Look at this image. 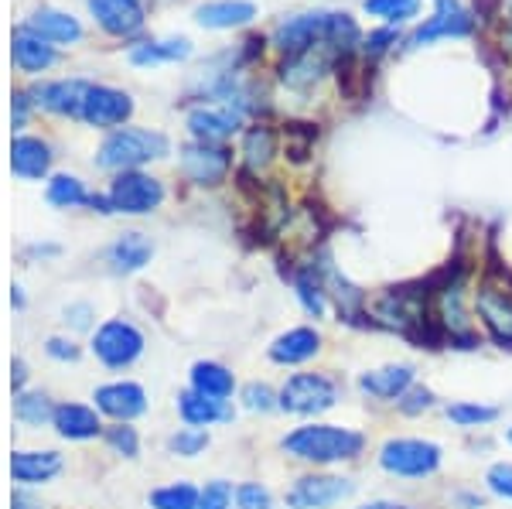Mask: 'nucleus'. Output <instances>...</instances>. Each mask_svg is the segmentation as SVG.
I'll return each mask as SVG.
<instances>
[{"mask_svg": "<svg viewBox=\"0 0 512 509\" xmlns=\"http://www.w3.org/2000/svg\"><path fill=\"white\" fill-rule=\"evenodd\" d=\"M321 69H325V59H315V48L311 52H301V55H291V59L284 62V82L294 89H304L311 86V82H318Z\"/></svg>", "mask_w": 512, "mask_h": 509, "instance_id": "obj_32", "label": "nucleus"}, {"mask_svg": "<svg viewBox=\"0 0 512 509\" xmlns=\"http://www.w3.org/2000/svg\"><path fill=\"white\" fill-rule=\"evenodd\" d=\"M239 123H243V117H239V110H233V106H198V110L188 113V127H192V134L205 144L233 137L239 130Z\"/></svg>", "mask_w": 512, "mask_h": 509, "instance_id": "obj_15", "label": "nucleus"}, {"mask_svg": "<svg viewBox=\"0 0 512 509\" xmlns=\"http://www.w3.org/2000/svg\"><path fill=\"white\" fill-rule=\"evenodd\" d=\"M103 438H106V445L117 451V455H123V458H137L140 438H137V431L130 428V424H113V428H106V431H103Z\"/></svg>", "mask_w": 512, "mask_h": 509, "instance_id": "obj_40", "label": "nucleus"}, {"mask_svg": "<svg viewBox=\"0 0 512 509\" xmlns=\"http://www.w3.org/2000/svg\"><path fill=\"white\" fill-rule=\"evenodd\" d=\"M239 400H243V407L250 410V414H270V410H280V393L274 387H267V383H246L243 393H239Z\"/></svg>", "mask_w": 512, "mask_h": 509, "instance_id": "obj_37", "label": "nucleus"}, {"mask_svg": "<svg viewBox=\"0 0 512 509\" xmlns=\"http://www.w3.org/2000/svg\"><path fill=\"white\" fill-rule=\"evenodd\" d=\"M134 113V103H130L127 93L110 86H89L86 106H82V120L93 123V127H120V123L130 120Z\"/></svg>", "mask_w": 512, "mask_h": 509, "instance_id": "obj_13", "label": "nucleus"}, {"mask_svg": "<svg viewBox=\"0 0 512 509\" xmlns=\"http://www.w3.org/2000/svg\"><path fill=\"white\" fill-rule=\"evenodd\" d=\"M280 393V410L294 417H321L338 407L342 383L328 373H291Z\"/></svg>", "mask_w": 512, "mask_h": 509, "instance_id": "obj_2", "label": "nucleus"}, {"mask_svg": "<svg viewBox=\"0 0 512 509\" xmlns=\"http://www.w3.org/2000/svg\"><path fill=\"white\" fill-rule=\"evenodd\" d=\"M93 400H96L99 414L113 417L117 424H130L134 417L147 414V393L140 383H130V380H117V383H106V387H96Z\"/></svg>", "mask_w": 512, "mask_h": 509, "instance_id": "obj_10", "label": "nucleus"}, {"mask_svg": "<svg viewBox=\"0 0 512 509\" xmlns=\"http://www.w3.org/2000/svg\"><path fill=\"white\" fill-rule=\"evenodd\" d=\"M45 352L52 359H59V363H76V359H79V346L72 339H48Z\"/></svg>", "mask_w": 512, "mask_h": 509, "instance_id": "obj_44", "label": "nucleus"}, {"mask_svg": "<svg viewBox=\"0 0 512 509\" xmlns=\"http://www.w3.org/2000/svg\"><path fill=\"white\" fill-rule=\"evenodd\" d=\"M198 492L192 482H171L151 492V509H198Z\"/></svg>", "mask_w": 512, "mask_h": 509, "instance_id": "obj_34", "label": "nucleus"}, {"mask_svg": "<svg viewBox=\"0 0 512 509\" xmlns=\"http://www.w3.org/2000/svg\"><path fill=\"white\" fill-rule=\"evenodd\" d=\"M294 287H297V301H301V308L308 311L311 318H325L328 315V291H325V284L315 277V270H304V274H297Z\"/></svg>", "mask_w": 512, "mask_h": 509, "instance_id": "obj_30", "label": "nucleus"}, {"mask_svg": "<svg viewBox=\"0 0 512 509\" xmlns=\"http://www.w3.org/2000/svg\"><path fill=\"white\" fill-rule=\"evenodd\" d=\"M475 315L489 339L499 349H512V291L495 284H482L475 291Z\"/></svg>", "mask_w": 512, "mask_h": 509, "instance_id": "obj_8", "label": "nucleus"}, {"mask_svg": "<svg viewBox=\"0 0 512 509\" xmlns=\"http://www.w3.org/2000/svg\"><path fill=\"white\" fill-rule=\"evenodd\" d=\"M24 110H28V100L18 93V96H14V127H21V123H24Z\"/></svg>", "mask_w": 512, "mask_h": 509, "instance_id": "obj_49", "label": "nucleus"}, {"mask_svg": "<svg viewBox=\"0 0 512 509\" xmlns=\"http://www.w3.org/2000/svg\"><path fill=\"white\" fill-rule=\"evenodd\" d=\"M444 462V448L427 438H390L379 448V469L393 479H431Z\"/></svg>", "mask_w": 512, "mask_h": 509, "instance_id": "obj_4", "label": "nucleus"}, {"mask_svg": "<svg viewBox=\"0 0 512 509\" xmlns=\"http://www.w3.org/2000/svg\"><path fill=\"white\" fill-rule=\"evenodd\" d=\"M62 472L59 451H14L11 455V475L21 486H41L52 482Z\"/></svg>", "mask_w": 512, "mask_h": 509, "instance_id": "obj_17", "label": "nucleus"}, {"mask_svg": "<svg viewBox=\"0 0 512 509\" xmlns=\"http://www.w3.org/2000/svg\"><path fill=\"white\" fill-rule=\"evenodd\" d=\"M195 18L202 28H239L256 18V4L250 0H212L195 11Z\"/></svg>", "mask_w": 512, "mask_h": 509, "instance_id": "obj_24", "label": "nucleus"}, {"mask_svg": "<svg viewBox=\"0 0 512 509\" xmlns=\"http://www.w3.org/2000/svg\"><path fill=\"white\" fill-rule=\"evenodd\" d=\"M154 257V246L144 233H123L117 243L106 250V260L117 274H134V270L147 267Z\"/></svg>", "mask_w": 512, "mask_h": 509, "instance_id": "obj_21", "label": "nucleus"}, {"mask_svg": "<svg viewBox=\"0 0 512 509\" xmlns=\"http://www.w3.org/2000/svg\"><path fill=\"white\" fill-rule=\"evenodd\" d=\"M328 28H332V14H301L280 24L274 38L287 55H301L311 52L315 41H328Z\"/></svg>", "mask_w": 512, "mask_h": 509, "instance_id": "obj_14", "label": "nucleus"}, {"mask_svg": "<svg viewBox=\"0 0 512 509\" xmlns=\"http://www.w3.org/2000/svg\"><path fill=\"white\" fill-rule=\"evenodd\" d=\"M352 496H355V482L349 475L315 472V475H301V479L287 489L284 503L287 509H335Z\"/></svg>", "mask_w": 512, "mask_h": 509, "instance_id": "obj_5", "label": "nucleus"}, {"mask_svg": "<svg viewBox=\"0 0 512 509\" xmlns=\"http://www.w3.org/2000/svg\"><path fill=\"white\" fill-rule=\"evenodd\" d=\"M437 7H441V11H437L434 18L410 38L414 45H424V41H434V38H448V35L461 38L472 31V21H468V14L458 7V0H437Z\"/></svg>", "mask_w": 512, "mask_h": 509, "instance_id": "obj_20", "label": "nucleus"}, {"mask_svg": "<svg viewBox=\"0 0 512 509\" xmlns=\"http://www.w3.org/2000/svg\"><path fill=\"white\" fill-rule=\"evenodd\" d=\"M192 390L202 393V397H212V400H229L236 390V376H233V369L205 359V363L192 366Z\"/></svg>", "mask_w": 512, "mask_h": 509, "instance_id": "obj_26", "label": "nucleus"}, {"mask_svg": "<svg viewBox=\"0 0 512 509\" xmlns=\"http://www.w3.org/2000/svg\"><path fill=\"white\" fill-rule=\"evenodd\" d=\"M181 171H185L188 182L195 185H219L229 175V151L216 144H188L181 151Z\"/></svg>", "mask_w": 512, "mask_h": 509, "instance_id": "obj_12", "label": "nucleus"}, {"mask_svg": "<svg viewBox=\"0 0 512 509\" xmlns=\"http://www.w3.org/2000/svg\"><path fill=\"white\" fill-rule=\"evenodd\" d=\"M14 417H18L21 424H28V428H41V424H48L55 417V407L45 393H18V400H14Z\"/></svg>", "mask_w": 512, "mask_h": 509, "instance_id": "obj_33", "label": "nucleus"}, {"mask_svg": "<svg viewBox=\"0 0 512 509\" xmlns=\"http://www.w3.org/2000/svg\"><path fill=\"white\" fill-rule=\"evenodd\" d=\"M359 509H414V506L396 503V499H373V503H362Z\"/></svg>", "mask_w": 512, "mask_h": 509, "instance_id": "obj_48", "label": "nucleus"}, {"mask_svg": "<svg viewBox=\"0 0 512 509\" xmlns=\"http://www.w3.org/2000/svg\"><path fill=\"white\" fill-rule=\"evenodd\" d=\"M89 11L110 35H134L144 28V7L140 0H89Z\"/></svg>", "mask_w": 512, "mask_h": 509, "instance_id": "obj_16", "label": "nucleus"}, {"mask_svg": "<svg viewBox=\"0 0 512 509\" xmlns=\"http://www.w3.org/2000/svg\"><path fill=\"white\" fill-rule=\"evenodd\" d=\"M11 52H14L18 69H24V72H45L48 65L55 62V48L41 35H35L31 28H21L18 35H14Z\"/></svg>", "mask_w": 512, "mask_h": 509, "instance_id": "obj_25", "label": "nucleus"}, {"mask_svg": "<svg viewBox=\"0 0 512 509\" xmlns=\"http://www.w3.org/2000/svg\"><path fill=\"white\" fill-rule=\"evenodd\" d=\"M192 52L185 38L178 41H147V45H137L130 52V62L134 65H158V62H175V59H185Z\"/></svg>", "mask_w": 512, "mask_h": 509, "instance_id": "obj_29", "label": "nucleus"}, {"mask_svg": "<svg viewBox=\"0 0 512 509\" xmlns=\"http://www.w3.org/2000/svg\"><path fill=\"white\" fill-rule=\"evenodd\" d=\"M14 376H11V383H14V390H21L24 387V376H28V369H24V363H21V359H14Z\"/></svg>", "mask_w": 512, "mask_h": 509, "instance_id": "obj_50", "label": "nucleus"}, {"mask_svg": "<svg viewBox=\"0 0 512 509\" xmlns=\"http://www.w3.org/2000/svg\"><path fill=\"white\" fill-rule=\"evenodd\" d=\"M93 356L106 369H127L144 356V335H140L137 325L123 322V318H110V322L96 328Z\"/></svg>", "mask_w": 512, "mask_h": 509, "instance_id": "obj_6", "label": "nucleus"}, {"mask_svg": "<svg viewBox=\"0 0 512 509\" xmlns=\"http://www.w3.org/2000/svg\"><path fill=\"white\" fill-rule=\"evenodd\" d=\"M52 424H55V431H59V438L65 441H93L103 434L99 414L86 404H59L55 407Z\"/></svg>", "mask_w": 512, "mask_h": 509, "instance_id": "obj_18", "label": "nucleus"}, {"mask_svg": "<svg viewBox=\"0 0 512 509\" xmlns=\"http://www.w3.org/2000/svg\"><path fill=\"white\" fill-rule=\"evenodd\" d=\"M14 509H31L28 503H21V499H18V503H14Z\"/></svg>", "mask_w": 512, "mask_h": 509, "instance_id": "obj_52", "label": "nucleus"}, {"mask_svg": "<svg viewBox=\"0 0 512 509\" xmlns=\"http://www.w3.org/2000/svg\"><path fill=\"white\" fill-rule=\"evenodd\" d=\"M280 448L291 458L304 465H318V469H328V465H342V462H355V458L366 451V434L345 428V424H325V421H311L294 428L291 434L280 438Z\"/></svg>", "mask_w": 512, "mask_h": 509, "instance_id": "obj_1", "label": "nucleus"}, {"mask_svg": "<svg viewBox=\"0 0 512 509\" xmlns=\"http://www.w3.org/2000/svg\"><path fill=\"white\" fill-rule=\"evenodd\" d=\"M485 486H489L492 496H499V499H506V503H512V462L489 465V472H485Z\"/></svg>", "mask_w": 512, "mask_h": 509, "instance_id": "obj_42", "label": "nucleus"}, {"mask_svg": "<svg viewBox=\"0 0 512 509\" xmlns=\"http://www.w3.org/2000/svg\"><path fill=\"white\" fill-rule=\"evenodd\" d=\"M448 421L458 424V428H489V424L499 421V407L492 404H482V400H458V404H448Z\"/></svg>", "mask_w": 512, "mask_h": 509, "instance_id": "obj_28", "label": "nucleus"}, {"mask_svg": "<svg viewBox=\"0 0 512 509\" xmlns=\"http://www.w3.org/2000/svg\"><path fill=\"white\" fill-rule=\"evenodd\" d=\"M366 11L386 21H407L420 11V0H366Z\"/></svg>", "mask_w": 512, "mask_h": 509, "instance_id": "obj_38", "label": "nucleus"}, {"mask_svg": "<svg viewBox=\"0 0 512 509\" xmlns=\"http://www.w3.org/2000/svg\"><path fill=\"white\" fill-rule=\"evenodd\" d=\"M164 202V188L158 178L144 171H120L117 182L110 185V205L123 216H147Z\"/></svg>", "mask_w": 512, "mask_h": 509, "instance_id": "obj_7", "label": "nucleus"}, {"mask_svg": "<svg viewBox=\"0 0 512 509\" xmlns=\"http://www.w3.org/2000/svg\"><path fill=\"white\" fill-rule=\"evenodd\" d=\"M417 387V369L410 363H390L359 373V390L369 400H383V404H400L403 393Z\"/></svg>", "mask_w": 512, "mask_h": 509, "instance_id": "obj_9", "label": "nucleus"}, {"mask_svg": "<svg viewBox=\"0 0 512 509\" xmlns=\"http://www.w3.org/2000/svg\"><path fill=\"white\" fill-rule=\"evenodd\" d=\"M236 506L239 509H274V496L263 482H243L236 489Z\"/></svg>", "mask_w": 512, "mask_h": 509, "instance_id": "obj_41", "label": "nucleus"}, {"mask_svg": "<svg viewBox=\"0 0 512 509\" xmlns=\"http://www.w3.org/2000/svg\"><path fill=\"white\" fill-rule=\"evenodd\" d=\"M321 346H325V339H321V332L315 325H297V328H287L284 335H277V339L270 342L267 356H270V363H277V366H304L318 356Z\"/></svg>", "mask_w": 512, "mask_h": 509, "instance_id": "obj_11", "label": "nucleus"}, {"mask_svg": "<svg viewBox=\"0 0 512 509\" xmlns=\"http://www.w3.org/2000/svg\"><path fill=\"white\" fill-rule=\"evenodd\" d=\"M178 414L188 428H212V424L233 421V407H229V400H212V397H202V393H195V390H185L178 397Z\"/></svg>", "mask_w": 512, "mask_h": 509, "instance_id": "obj_19", "label": "nucleus"}, {"mask_svg": "<svg viewBox=\"0 0 512 509\" xmlns=\"http://www.w3.org/2000/svg\"><path fill=\"white\" fill-rule=\"evenodd\" d=\"M168 448H171V455H178V458H198L205 448H209V431L205 428H181L171 434V441H168Z\"/></svg>", "mask_w": 512, "mask_h": 509, "instance_id": "obj_36", "label": "nucleus"}, {"mask_svg": "<svg viewBox=\"0 0 512 509\" xmlns=\"http://www.w3.org/2000/svg\"><path fill=\"white\" fill-rule=\"evenodd\" d=\"M243 154H246V164H250L253 171L267 168L270 161H274L277 154V137L270 127H253L250 134L243 137Z\"/></svg>", "mask_w": 512, "mask_h": 509, "instance_id": "obj_31", "label": "nucleus"}, {"mask_svg": "<svg viewBox=\"0 0 512 509\" xmlns=\"http://www.w3.org/2000/svg\"><path fill=\"white\" fill-rule=\"evenodd\" d=\"M11 305H14V308H24V294H21V287H14V291H11Z\"/></svg>", "mask_w": 512, "mask_h": 509, "instance_id": "obj_51", "label": "nucleus"}, {"mask_svg": "<svg viewBox=\"0 0 512 509\" xmlns=\"http://www.w3.org/2000/svg\"><path fill=\"white\" fill-rule=\"evenodd\" d=\"M28 28L41 35L45 41H79L82 38V28L72 14H62V11H38L35 18L28 21Z\"/></svg>", "mask_w": 512, "mask_h": 509, "instance_id": "obj_27", "label": "nucleus"}, {"mask_svg": "<svg viewBox=\"0 0 512 509\" xmlns=\"http://www.w3.org/2000/svg\"><path fill=\"white\" fill-rule=\"evenodd\" d=\"M506 441H509V445H512V428H506Z\"/></svg>", "mask_w": 512, "mask_h": 509, "instance_id": "obj_53", "label": "nucleus"}, {"mask_svg": "<svg viewBox=\"0 0 512 509\" xmlns=\"http://www.w3.org/2000/svg\"><path fill=\"white\" fill-rule=\"evenodd\" d=\"M396 407H400L403 414H410V417H414V414H424V410H431V407H434V393L427 390V387H414V390L403 393V400H400Z\"/></svg>", "mask_w": 512, "mask_h": 509, "instance_id": "obj_43", "label": "nucleus"}, {"mask_svg": "<svg viewBox=\"0 0 512 509\" xmlns=\"http://www.w3.org/2000/svg\"><path fill=\"white\" fill-rule=\"evenodd\" d=\"M233 482L226 479H212L205 482V489L198 492V509H233Z\"/></svg>", "mask_w": 512, "mask_h": 509, "instance_id": "obj_39", "label": "nucleus"}, {"mask_svg": "<svg viewBox=\"0 0 512 509\" xmlns=\"http://www.w3.org/2000/svg\"><path fill=\"white\" fill-rule=\"evenodd\" d=\"M164 154H168V137L158 134V130L123 127L103 141L96 154V164L106 171H134L144 161L164 158Z\"/></svg>", "mask_w": 512, "mask_h": 509, "instance_id": "obj_3", "label": "nucleus"}, {"mask_svg": "<svg viewBox=\"0 0 512 509\" xmlns=\"http://www.w3.org/2000/svg\"><path fill=\"white\" fill-rule=\"evenodd\" d=\"M454 499H458V506H461V509H482V506H485V499L478 496V492H458Z\"/></svg>", "mask_w": 512, "mask_h": 509, "instance_id": "obj_47", "label": "nucleus"}, {"mask_svg": "<svg viewBox=\"0 0 512 509\" xmlns=\"http://www.w3.org/2000/svg\"><path fill=\"white\" fill-rule=\"evenodd\" d=\"M89 86L79 79H65V82H52L38 93V103L52 113H62V117H82V106H86Z\"/></svg>", "mask_w": 512, "mask_h": 509, "instance_id": "obj_23", "label": "nucleus"}, {"mask_svg": "<svg viewBox=\"0 0 512 509\" xmlns=\"http://www.w3.org/2000/svg\"><path fill=\"white\" fill-rule=\"evenodd\" d=\"M390 41H396L393 31H379V35H369V41H366V52H369V55L386 52V45H390Z\"/></svg>", "mask_w": 512, "mask_h": 509, "instance_id": "obj_46", "label": "nucleus"}, {"mask_svg": "<svg viewBox=\"0 0 512 509\" xmlns=\"http://www.w3.org/2000/svg\"><path fill=\"white\" fill-rule=\"evenodd\" d=\"M48 164H52V151H48V144H41L38 137H18V141L11 144V168L18 178H28V182L45 178Z\"/></svg>", "mask_w": 512, "mask_h": 509, "instance_id": "obj_22", "label": "nucleus"}, {"mask_svg": "<svg viewBox=\"0 0 512 509\" xmlns=\"http://www.w3.org/2000/svg\"><path fill=\"white\" fill-rule=\"evenodd\" d=\"M65 325L86 332V328L93 325V308H89V305H69V308H65Z\"/></svg>", "mask_w": 512, "mask_h": 509, "instance_id": "obj_45", "label": "nucleus"}, {"mask_svg": "<svg viewBox=\"0 0 512 509\" xmlns=\"http://www.w3.org/2000/svg\"><path fill=\"white\" fill-rule=\"evenodd\" d=\"M48 202L59 205V209H76V205L89 202V195H86V188H82L79 178L55 175L52 182H48Z\"/></svg>", "mask_w": 512, "mask_h": 509, "instance_id": "obj_35", "label": "nucleus"}]
</instances>
